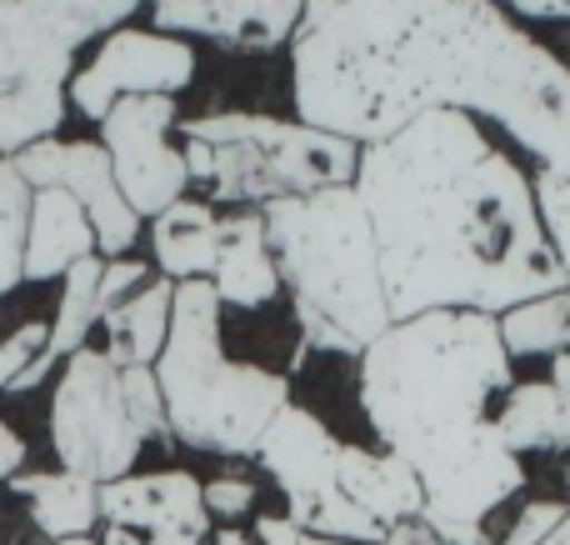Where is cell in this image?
Segmentation results:
<instances>
[{
    "label": "cell",
    "instance_id": "obj_1",
    "mask_svg": "<svg viewBox=\"0 0 570 545\" xmlns=\"http://www.w3.org/2000/svg\"><path fill=\"white\" fill-rule=\"evenodd\" d=\"M291 100L295 120L361 150L461 110L535 170H570V66L491 0H305Z\"/></svg>",
    "mask_w": 570,
    "mask_h": 545
},
{
    "label": "cell",
    "instance_id": "obj_2",
    "mask_svg": "<svg viewBox=\"0 0 570 545\" xmlns=\"http://www.w3.org/2000/svg\"><path fill=\"white\" fill-rule=\"evenodd\" d=\"M355 196L375 230L391 320L431 310L495 316L566 290L535 210V180L491 130L435 110L361 150Z\"/></svg>",
    "mask_w": 570,
    "mask_h": 545
},
{
    "label": "cell",
    "instance_id": "obj_3",
    "mask_svg": "<svg viewBox=\"0 0 570 545\" xmlns=\"http://www.w3.org/2000/svg\"><path fill=\"white\" fill-rule=\"evenodd\" d=\"M511 386L515 360L505 356L501 326L475 310L395 320L355 360V406L375 446L395 456L491 420Z\"/></svg>",
    "mask_w": 570,
    "mask_h": 545
},
{
    "label": "cell",
    "instance_id": "obj_4",
    "mask_svg": "<svg viewBox=\"0 0 570 545\" xmlns=\"http://www.w3.org/2000/svg\"><path fill=\"white\" fill-rule=\"evenodd\" d=\"M261 216H266L281 290L291 296L295 326H301V346L361 360V350L381 340L395 320L381 286L375 230L355 186L276 200Z\"/></svg>",
    "mask_w": 570,
    "mask_h": 545
},
{
    "label": "cell",
    "instance_id": "obj_5",
    "mask_svg": "<svg viewBox=\"0 0 570 545\" xmlns=\"http://www.w3.org/2000/svg\"><path fill=\"white\" fill-rule=\"evenodd\" d=\"M170 446L216 460H256L261 436L291 406V376L226 350V306L210 280L176 286L170 336L156 356Z\"/></svg>",
    "mask_w": 570,
    "mask_h": 545
},
{
    "label": "cell",
    "instance_id": "obj_6",
    "mask_svg": "<svg viewBox=\"0 0 570 545\" xmlns=\"http://www.w3.org/2000/svg\"><path fill=\"white\" fill-rule=\"evenodd\" d=\"M180 156L190 186L206 206L266 210L276 200H301L315 190L355 186L361 146L305 126V120L261 116V110H220V116L180 120Z\"/></svg>",
    "mask_w": 570,
    "mask_h": 545
},
{
    "label": "cell",
    "instance_id": "obj_7",
    "mask_svg": "<svg viewBox=\"0 0 570 545\" xmlns=\"http://www.w3.org/2000/svg\"><path fill=\"white\" fill-rule=\"evenodd\" d=\"M421 480V521L441 545H495L501 511L525 490V460L501 440L495 420L465 426L401 456Z\"/></svg>",
    "mask_w": 570,
    "mask_h": 545
},
{
    "label": "cell",
    "instance_id": "obj_8",
    "mask_svg": "<svg viewBox=\"0 0 570 545\" xmlns=\"http://www.w3.org/2000/svg\"><path fill=\"white\" fill-rule=\"evenodd\" d=\"M150 440L140 436L126 400V376L100 346H80L60 360V380L50 396V450L60 470L86 476L96 486L130 476Z\"/></svg>",
    "mask_w": 570,
    "mask_h": 545
},
{
    "label": "cell",
    "instance_id": "obj_9",
    "mask_svg": "<svg viewBox=\"0 0 570 545\" xmlns=\"http://www.w3.org/2000/svg\"><path fill=\"white\" fill-rule=\"evenodd\" d=\"M341 446L345 440L311 406H285L256 446V466L276 486L281 511L301 531L341 545H381L385 531L365 521L341 496Z\"/></svg>",
    "mask_w": 570,
    "mask_h": 545
},
{
    "label": "cell",
    "instance_id": "obj_10",
    "mask_svg": "<svg viewBox=\"0 0 570 545\" xmlns=\"http://www.w3.org/2000/svg\"><path fill=\"white\" fill-rule=\"evenodd\" d=\"M76 50L20 0H0V156L56 136L70 110Z\"/></svg>",
    "mask_w": 570,
    "mask_h": 545
},
{
    "label": "cell",
    "instance_id": "obj_11",
    "mask_svg": "<svg viewBox=\"0 0 570 545\" xmlns=\"http://www.w3.org/2000/svg\"><path fill=\"white\" fill-rule=\"evenodd\" d=\"M180 126V106L170 96H126L100 120V150L116 166V186L140 220H156L176 200L190 196L186 156L170 136Z\"/></svg>",
    "mask_w": 570,
    "mask_h": 545
},
{
    "label": "cell",
    "instance_id": "obj_12",
    "mask_svg": "<svg viewBox=\"0 0 570 545\" xmlns=\"http://www.w3.org/2000/svg\"><path fill=\"white\" fill-rule=\"evenodd\" d=\"M196 80V46L166 30H140V26H120L106 40H96L90 66H80L70 76V106L86 120H106L110 106L126 96H170L190 90Z\"/></svg>",
    "mask_w": 570,
    "mask_h": 545
},
{
    "label": "cell",
    "instance_id": "obj_13",
    "mask_svg": "<svg viewBox=\"0 0 570 545\" xmlns=\"http://www.w3.org/2000/svg\"><path fill=\"white\" fill-rule=\"evenodd\" d=\"M200 476L186 466L130 470L100 486V545H210Z\"/></svg>",
    "mask_w": 570,
    "mask_h": 545
},
{
    "label": "cell",
    "instance_id": "obj_14",
    "mask_svg": "<svg viewBox=\"0 0 570 545\" xmlns=\"http://www.w3.org/2000/svg\"><path fill=\"white\" fill-rule=\"evenodd\" d=\"M156 30L180 40H216L226 50L266 56L291 46L301 30L305 0H156Z\"/></svg>",
    "mask_w": 570,
    "mask_h": 545
},
{
    "label": "cell",
    "instance_id": "obj_15",
    "mask_svg": "<svg viewBox=\"0 0 570 545\" xmlns=\"http://www.w3.org/2000/svg\"><path fill=\"white\" fill-rule=\"evenodd\" d=\"M60 186L76 196V206L86 210L90 230H96V256L100 260H120L130 256V246L140 240L146 220L126 206L116 186V166L100 150V140H66V170H60Z\"/></svg>",
    "mask_w": 570,
    "mask_h": 545
},
{
    "label": "cell",
    "instance_id": "obj_16",
    "mask_svg": "<svg viewBox=\"0 0 570 545\" xmlns=\"http://www.w3.org/2000/svg\"><path fill=\"white\" fill-rule=\"evenodd\" d=\"M210 290L226 310H266L285 296L261 210H220V256L210 270Z\"/></svg>",
    "mask_w": 570,
    "mask_h": 545
},
{
    "label": "cell",
    "instance_id": "obj_17",
    "mask_svg": "<svg viewBox=\"0 0 570 545\" xmlns=\"http://www.w3.org/2000/svg\"><path fill=\"white\" fill-rule=\"evenodd\" d=\"M341 496L375 521L381 531L401 526V521H421V480L395 450L385 446H341Z\"/></svg>",
    "mask_w": 570,
    "mask_h": 545
},
{
    "label": "cell",
    "instance_id": "obj_18",
    "mask_svg": "<svg viewBox=\"0 0 570 545\" xmlns=\"http://www.w3.org/2000/svg\"><path fill=\"white\" fill-rule=\"evenodd\" d=\"M96 256V230H90L86 210L76 206L66 186H50L30 196V226H26V260H20V280L46 286L60 280L76 260Z\"/></svg>",
    "mask_w": 570,
    "mask_h": 545
},
{
    "label": "cell",
    "instance_id": "obj_19",
    "mask_svg": "<svg viewBox=\"0 0 570 545\" xmlns=\"http://www.w3.org/2000/svg\"><path fill=\"white\" fill-rule=\"evenodd\" d=\"M10 496L26 501L30 526L50 545L56 541H86L100 531V486L70 470H20L6 480Z\"/></svg>",
    "mask_w": 570,
    "mask_h": 545
},
{
    "label": "cell",
    "instance_id": "obj_20",
    "mask_svg": "<svg viewBox=\"0 0 570 545\" xmlns=\"http://www.w3.org/2000/svg\"><path fill=\"white\" fill-rule=\"evenodd\" d=\"M220 256V210L206 206L200 196L176 200L150 220V260L166 280L186 286V280H210Z\"/></svg>",
    "mask_w": 570,
    "mask_h": 545
},
{
    "label": "cell",
    "instance_id": "obj_21",
    "mask_svg": "<svg viewBox=\"0 0 570 545\" xmlns=\"http://www.w3.org/2000/svg\"><path fill=\"white\" fill-rule=\"evenodd\" d=\"M170 306H176V280L150 276L136 296H126L120 306H110L100 316V330H106L100 350L120 370L156 366V356L166 350V336H170Z\"/></svg>",
    "mask_w": 570,
    "mask_h": 545
},
{
    "label": "cell",
    "instance_id": "obj_22",
    "mask_svg": "<svg viewBox=\"0 0 570 545\" xmlns=\"http://www.w3.org/2000/svg\"><path fill=\"white\" fill-rule=\"evenodd\" d=\"M495 430L515 456H556L570 450V396L551 380H515L495 406Z\"/></svg>",
    "mask_w": 570,
    "mask_h": 545
},
{
    "label": "cell",
    "instance_id": "obj_23",
    "mask_svg": "<svg viewBox=\"0 0 570 545\" xmlns=\"http://www.w3.org/2000/svg\"><path fill=\"white\" fill-rule=\"evenodd\" d=\"M501 340L511 360H551L570 346V286L556 296L525 300V306L505 310L501 320Z\"/></svg>",
    "mask_w": 570,
    "mask_h": 545
},
{
    "label": "cell",
    "instance_id": "obj_24",
    "mask_svg": "<svg viewBox=\"0 0 570 545\" xmlns=\"http://www.w3.org/2000/svg\"><path fill=\"white\" fill-rule=\"evenodd\" d=\"M100 266H106L100 256H86L60 276V306H56V320H50V350H46L56 366L66 356H76L80 346H90V330L100 326V296H96Z\"/></svg>",
    "mask_w": 570,
    "mask_h": 545
},
{
    "label": "cell",
    "instance_id": "obj_25",
    "mask_svg": "<svg viewBox=\"0 0 570 545\" xmlns=\"http://www.w3.org/2000/svg\"><path fill=\"white\" fill-rule=\"evenodd\" d=\"M30 16H40L70 50L90 46V40H106L110 30L130 26V16L156 0H20Z\"/></svg>",
    "mask_w": 570,
    "mask_h": 545
},
{
    "label": "cell",
    "instance_id": "obj_26",
    "mask_svg": "<svg viewBox=\"0 0 570 545\" xmlns=\"http://www.w3.org/2000/svg\"><path fill=\"white\" fill-rule=\"evenodd\" d=\"M26 226H30V186L16 176V166L0 156V300L16 286H26V280H20Z\"/></svg>",
    "mask_w": 570,
    "mask_h": 545
},
{
    "label": "cell",
    "instance_id": "obj_27",
    "mask_svg": "<svg viewBox=\"0 0 570 545\" xmlns=\"http://www.w3.org/2000/svg\"><path fill=\"white\" fill-rule=\"evenodd\" d=\"M535 210H541L546 240L570 280V170H535Z\"/></svg>",
    "mask_w": 570,
    "mask_h": 545
},
{
    "label": "cell",
    "instance_id": "obj_28",
    "mask_svg": "<svg viewBox=\"0 0 570 545\" xmlns=\"http://www.w3.org/2000/svg\"><path fill=\"white\" fill-rule=\"evenodd\" d=\"M200 496H206L210 526H246L261 511V486L250 476H210L200 480Z\"/></svg>",
    "mask_w": 570,
    "mask_h": 545
},
{
    "label": "cell",
    "instance_id": "obj_29",
    "mask_svg": "<svg viewBox=\"0 0 570 545\" xmlns=\"http://www.w3.org/2000/svg\"><path fill=\"white\" fill-rule=\"evenodd\" d=\"M120 376H126V400H130V416H136L140 436H146L150 446H170L166 400H160L156 370H150V366H136V370H120Z\"/></svg>",
    "mask_w": 570,
    "mask_h": 545
},
{
    "label": "cell",
    "instance_id": "obj_30",
    "mask_svg": "<svg viewBox=\"0 0 570 545\" xmlns=\"http://www.w3.org/2000/svg\"><path fill=\"white\" fill-rule=\"evenodd\" d=\"M50 350V320H20L6 340H0V396H10L20 376Z\"/></svg>",
    "mask_w": 570,
    "mask_h": 545
},
{
    "label": "cell",
    "instance_id": "obj_31",
    "mask_svg": "<svg viewBox=\"0 0 570 545\" xmlns=\"http://www.w3.org/2000/svg\"><path fill=\"white\" fill-rule=\"evenodd\" d=\"M210 545H305V531L285 511H256L246 526H216Z\"/></svg>",
    "mask_w": 570,
    "mask_h": 545
},
{
    "label": "cell",
    "instance_id": "obj_32",
    "mask_svg": "<svg viewBox=\"0 0 570 545\" xmlns=\"http://www.w3.org/2000/svg\"><path fill=\"white\" fill-rule=\"evenodd\" d=\"M10 166H16V176L30 186V196H36V190L60 186V170H66V140L60 136L36 140V146H26L20 156H10Z\"/></svg>",
    "mask_w": 570,
    "mask_h": 545
},
{
    "label": "cell",
    "instance_id": "obj_33",
    "mask_svg": "<svg viewBox=\"0 0 570 545\" xmlns=\"http://www.w3.org/2000/svg\"><path fill=\"white\" fill-rule=\"evenodd\" d=\"M566 506H570V501H551V496L525 501V506L511 516V526L501 531V541H495V545H541L546 531L566 516Z\"/></svg>",
    "mask_w": 570,
    "mask_h": 545
},
{
    "label": "cell",
    "instance_id": "obj_34",
    "mask_svg": "<svg viewBox=\"0 0 570 545\" xmlns=\"http://www.w3.org/2000/svg\"><path fill=\"white\" fill-rule=\"evenodd\" d=\"M146 280H150V266H146V260H136V256L106 260V266H100V290H96V296H100V316H106L110 306H120L126 296H136Z\"/></svg>",
    "mask_w": 570,
    "mask_h": 545
},
{
    "label": "cell",
    "instance_id": "obj_35",
    "mask_svg": "<svg viewBox=\"0 0 570 545\" xmlns=\"http://www.w3.org/2000/svg\"><path fill=\"white\" fill-rule=\"evenodd\" d=\"M515 20H570V0H491Z\"/></svg>",
    "mask_w": 570,
    "mask_h": 545
},
{
    "label": "cell",
    "instance_id": "obj_36",
    "mask_svg": "<svg viewBox=\"0 0 570 545\" xmlns=\"http://www.w3.org/2000/svg\"><path fill=\"white\" fill-rule=\"evenodd\" d=\"M20 470H26V440L0 420V486H6L10 476H20Z\"/></svg>",
    "mask_w": 570,
    "mask_h": 545
},
{
    "label": "cell",
    "instance_id": "obj_37",
    "mask_svg": "<svg viewBox=\"0 0 570 545\" xmlns=\"http://www.w3.org/2000/svg\"><path fill=\"white\" fill-rule=\"evenodd\" d=\"M381 545H441V541L431 536V526H425V521H401V526L385 531Z\"/></svg>",
    "mask_w": 570,
    "mask_h": 545
},
{
    "label": "cell",
    "instance_id": "obj_38",
    "mask_svg": "<svg viewBox=\"0 0 570 545\" xmlns=\"http://www.w3.org/2000/svg\"><path fill=\"white\" fill-rule=\"evenodd\" d=\"M546 380H551L556 390H566V396H570V350H561V356H551V376H546Z\"/></svg>",
    "mask_w": 570,
    "mask_h": 545
},
{
    "label": "cell",
    "instance_id": "obj_39",
    "mask_svg": "<svg viewBox=\"0 0 570 545\" xmlns=\"http://www.w3.org/2000/svg\"><path fill=\"white\" fill-rule=\"evenodd\" d=\"M541 545H570V506H566V516L556 521L551 531H546V541H541Z\"/></svg>",
    "mask_w": 570,
    "mask_h": 545
},
{
    "label": "cell",
    "instance_id": "obj_40",
    "mask_svg": "<svg viewBox=\"0 0 570 545\" xmlns=\"http://www.w3.org/2000/svg\"><path fill=\"white\" fill-rule=\"evenodd\" d=\"M56 545H100L96 536H86V541H56Z\"/></svg>",
    "mask_w": 570,
    "mask_h": 545
},
{
    "label": "cell",
    "instance_id": "obj_41",
    "mask_svg": "<svg viewBox=\"0 0 570 545\" xmlns=\"http://www.w3.org/2000/svg\"><path fill=\"white\" fill-rule=\"evenodd\" d=\"M566 490H570V466H566Z\"/></svg>",
    "mask_w": 570,
    "mask_h": 545
},
{
    "label": "cell",
    "instance_id": "obj_42",
    "mask_svg": "<svg viewBox=\"0 0 570 545\" xmlns=\"http://www.w3.org/2000/svg\"><path fill=\"white\" fill-rule=\"evenodd\" d=\"M566 350H570V346H566Z\"/></svg>",
    "mask_w": 570,
    "mask_h": 545
}]
</instances>
